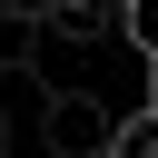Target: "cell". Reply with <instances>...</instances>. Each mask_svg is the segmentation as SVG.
<instances>
[{
  "mask_svg": "<svg viewBox=\"0 0 158 158\" xmlns=\"http://www.w3.org/2000/svg\"><path fill=\"white\" fill-rule=\"evenodd\" d=\"M89 158H118V148H89Z\"/></svg>",
  "mask_w": 158,
  "mask_h": 158,
  "instance_id": "obj_7",
  "label": "cell"
},
{
  "mask_svg": "<svg viewBox=\"0 0 158 158\" xmlns=\"http://www.w3.org/2000/svg\"><path fill=\"white\" fill-rule=\"evenodd\" d=\"M49 40H59V30H49V10H40V0H0V69H10V79H30Z\"/></svg>",
  "mask_w": 158,
  "mask_h": 158,
  "instance_id": "obj_2",
  "label": "cell"
},
{
  "mask_svg": "<svg viewBox=\"0 0 158 158\" xmlns=\"http://www.w3.org/2000/svg\"><path fill=\"white\" fill-rule=\"evenodd\" d=\"M59 40H118V0H40Z\"/></svg>",
  "mask_w": 158,
  "mask_h": 158,
  "instance_id": "obj_3",
  "label": "cell"
},
{
  "mask_svg": "<svg viewBox=\"0 0 158 158\" xmlns=\"http://www.w3.org/2000/svg\"><path fill=\"white\" fill-rule=\"evenodd\" d=\"M0 158H10V109H0Z\"/></svg>",
  "mask_w": 158,
  "mask_h": 158,
  "instance_id": "obj_6",
  "label": "cell"
},
{
  "mask_svg": "<svg viewBox=\"0 0 158 158\" xmlns=\"http://www.w3.org/2000/svg\"><path fill=\"white\" fill-rule=\"evenodd\" d=\"M118 40L138 59H158V0H118Z\"/></svg>",
  "mask_w": 158,
  "mask_h": 158,
  "instance_id": "obj_4",
  "label": "cell"
},
{
  "mask_svg": "<svg viewBox=\"0 0 158 158\" xmlns=\"http://www.w3.org/2000/svg\"><path fill=\"white\" fill-rule=\"evenodd\" d=\"M109 138H118V118H109L89 89H49V99H40V148H49V158H89V148H109Z\"/></svg>",
  "mask_w": 158,
  "mask_h": 158,
  "instance_id": "obj_1",
  "label": "cell"
},
{
  "mask_svg": "<svg viewBox=\"0 0 158 158\" xmlns=\"http://www.w3.org/2000/svg\"><path fill=\"white\" fill-rule=\"evenodd\" d=\"M109 148H118V158H158V109H128Z\"/></svg>",
  "mask_w": 158,
  "mask_h": 158,
  "instance_id": "obj_5",
  "label": "cell"
}]
</instances>
